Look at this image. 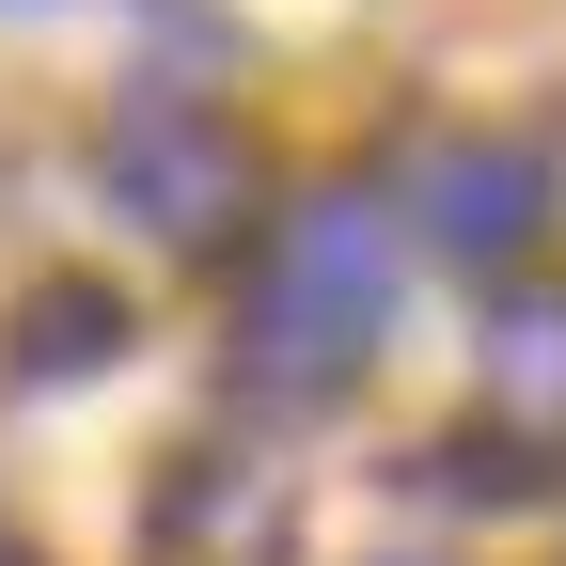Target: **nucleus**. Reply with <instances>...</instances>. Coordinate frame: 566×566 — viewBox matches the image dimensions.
Segmentation results:
<instances>
[{
    "instance_id": "obj_1",
    "label": "nucleus",
    "mask_w": 566,
    "mask_h": 566,
    "mask_svg": "<svg viewBox=\"0 0 566 566\" xmlns=\"http://www.w3.org/2000/svg\"><path fill=\"white\" fill-rule=\"evenodd\" d=\"M378 331H394V221L363 189H315V205H283L252 283H237V378L268 409H315L378 363Z\"/></svg>"
},
{
    "instance_id": "obj_2",
    "label": "nucleus",
    "mask_w": 566,
    "mask_h": 566,
    "mask_svg": "<svg viewBox=\"0 0 566 566\" xmlns=\"http://www.w3.org/2000/svg\"><path fill=\"white\" fill-rule=\"evenodd\" d=\"M111 205H126L142 237H174V252L237 237V205H252V142H237V111L142 80V95L111 111Z\"/></svg>"
},
{
    "instance_id": "obj_3",
    "label": "nucleus",
    "mask_w": 566,
    "mask_h": 566,
    "mask_svg": "<svg viewBox=\"0 0 566 566\" xmlns=\"http://www.w3.org/2000/svg\"><path fill=\"white\" fill-rule=\"evenodd\" d=\"M535 221H551V158L535 142H424L409 158V237L424 252H457V268H504V252H535Z\"/></svg>"
},
{
    "instance_id": "obj_4",
    "label": "nucleus",
    "mask_w": 566,
    "mask_h": 566,
    "mask_svg": "<svg viewBox=\"0 0 566 566\" xmlns=\"http://www.w3.org/2000/svg\"><path fill=\"white\" fill-rule=\"evenodd\" d=\"M472 409H488V441H504V472H566V283H520V300L488 315Z\"/></svg>"
},
{
    "instance_id": "obj_5",
    "label": "nucleus",
    "mask_w": 566,
    "mask_h": 566,
    "mask_svg": "<svg viewBox=\"0 0 566 566\" xmlns=\"http://www.w3.org/2000/svg\"><path fill=\"white\" fill-rule=\"evenodd\" d=\"M158 551H174V566H268V551H283V488L237 472V457H189V472L158 488Z\"/></svg>"
},
{
    "instance_id": "obj_6",
    "label": "nucleus",
    "mask_w": 566,
    "mask_h": 566,
    "mask_svg": "<svg viewBox=\"0 0 566 566\" xmlns=\"http://www.w3.org/2000/svg\"><path fill=\"white\" fill-rule=\"evenodd\" d=\"M111 346H126V300H111V283H48V300L17 315V378H95Z\"/></svg>"
},
{
    "instance_id": "obj_7",
    "label": "nucleus",
    "mask_w": 566,
    "mask_h": 566,
    "mask_svg": "<svg viewBox=\"0 0 566 566\" xmlns=\"http://www.w3.org/2000/svg\"><path fill=\"white\" fill-rule=\"evenodd\" d=\"M0 17H48V0H0Z\"/></svg>"
}]
</instances>
